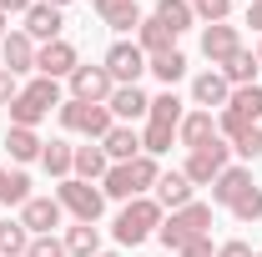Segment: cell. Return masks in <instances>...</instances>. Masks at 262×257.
I'll return each instance as SVG.
<instances>
[{"label":"cell","mask_w":262,"mask_h":257,"mask_svg":"<svg viewBox=\"0 0 262 257\" xmlns=\"http://www.w3.org/2000/svg\"><path fill=\"white\" fill-rule=\"evenodd\" d=\"M207 227H212V207L207 202H187L182 212H171V217H162V227H157V237H162V247H171V252H182L192 237H207Z\"/></svg>","instance_id":"6da1fadb"},{"label":"cell","mask_w":262,"mask_h":257,"mask_svg":"<svg viewBox=\"0 0 262 257\" xmlns=\"http://www.w3.org/2000/svg\"><path fill=\"white\" fill-rule=\"evenodd\" d=\"M162 227V207H157V197H131L126 207H121V217H116V242L121 247H136V242H146L151 232Z\"/></svg>","instance_id":"7a4b0ae2"},{"label":"cell","mask_w":262,"mask_h":257,"mask_svg":"<svg viewBox=\"0 0 262 257\" xmlns=\"http://www.w3.org/2000/svg\"><path fill=\"white\" fill-rule=\"evenodd\" d=\"M56 202H61L76 222H96L101 212H106V192L91 187V182H81V177H66L61 187H56Z\"/></svg>","instance_id":"3957f363"},{"label":"cell","mask_w":262,"mask_h":257,"mask_svg":"<svg viewBox=\"0 0 262 257\" xmlns=\"http://www.w3.org/2000/svg\"><path fill=\"white\" fill-rule=\"evenodd\" d=\"M61 126L66 131H86V136H96L106 141V131L116 126V116H111V106H91V101H61Z\"/></svg>","instance_id":"277c9868"},{"label":"cell","mask_w":262,"mask_h":257,"mask_svg":"<svg viewBox=\"0 0 262 257\" xmlns=\"http://www.w3.org/2000/svg\"><path fill=\"white\" fill-rule=\"evenodd\" d=\"M227 152H232V146H222V136L207 141V146H196L192 157H187V166H182L187 182H192V187H212V182L227 172Z\"/></svg>","instance_id":"5b68a950"},{"label":"cell","mask_w":262,"mask_h":257,"mask_svg":"<svg viewBox=\"0 0 262 257\" xmlns=\"http://www.w3.org/2000/svg\"><path fill=\"white\" fill-rule=\"evenodd\" d=\"M106 71H111V81L116 86H136L141 81V71H146V51L136 46V40H116L111 51H106Z\"/></svg>","instance_id":"8992f818"},{"label":"cell","mask_w":262,"mask_h":257,"mask_svg":"<svg viewBox=\"0 0 262 257\" xmlns=\"http://www.w3.org/2000/svg\"><path fill=\"white\" fill-rule=\"evenodd\" d=\"M111 91H116V81H111V71H106V66H76V71H71V96H76V101L106 106Z\"/></svg>","instance_id":"52a82bcc"},{"label":"cell","mask_w":262,"mask_h":257,"mask_svg":"<svg viewBox=\"0 0 262 257\" xmlns=\"http://www.w3.org/2000/svg\"><path fill=\"white\" fill-rule=\"evenodd\" d=\"M61 217H66V207L56 197H31V202L20 207V227H26L31 237H51V232L61 227Z\"/></svg>","instance_id":"ba28073f"},{"label":"cell","mask_w":262,"mask_h":257,"mask_svg":"<svg viewBox=\"0 0 262 257\" xmlns=\"http://www.w3.org/2000/svg\"><path fill=\"white\" fill-rule=\"evenodd\" d=\"M76 66H81V61H76V46H71V40H46V46H35V71L51 76V81L71 76Z\"/></svg>","instance_id":"9c48e42d"},{"label":"cell","mask_w":262,"mask_h":257,"mask_svg":"<svg viewBox=\"0 0 262 257\" xmlns=\"http://www.w3.org/2000/svg\"><path fill=\"white\" fill-rule=\"evenodd\" d=\"M237 51H242V40H237V26L217 20V26H207V31H202V56H207L212 66H227Z\"/></svg>","instance_id":"30bf717a"},{"label":"cell","mask_w":262,"mask_h":257,"mask_svg":"<svg viewBox=\"0 0 262 257\" xmlns=\"http://www.w3.org/2000/svg\"><path fill=\"white\" fill-rule=\"evenodd\" d=\"M26 35L31 40H61V10L56 5H46V0H35L31 10H26Z\"/></svg>","instance_id":"8fae6325"},{"label":"cell","mask_w":262,"mask_h":257,"mask_svg":"<svg viewBox=\"0 0 262 257\" xmlns=\"http://www.w3.org/2000/svg\"><path fill=\"white\" fill-rule=\"evenodd\" d=\"M192 101L202 106V111H212V106H227V101H232L227 76H222V71H202V76L192 81Z\"/></svg>","instance_id":"7c38bea8"},{"label":"cell","mask_w":262,"mask_h":257,"mask_svg":"<svg viewBox=\"0 0 262 257\" xmlns=\"http://www.w3.org/2000/svg\"><path fill=\"white\" fill-rule=\"evenodd\" d=\"M0 51H5V71H10V76L35 71V40H31L26 31H10L5 40H0Z\"/></svg>","instance_id":"4fadbf2b"},{"label":"cell","mask_w":262,"mask_h":257,"mask_svg":"<svg viewBox=\"0 0 262 257\" xmlns=\"http://www.w3.org/2000/svg\"><path fill=\"white\" fill-rule=\"evenodd\" d=\"M106 106H111V116L126 126V121H136V116H146V111H151V96H146L141 86H116Z\"/></svg>","instance_id":"5bb4252c"},{"label":"cell","mask_w":262,"mask_h":257,"mask_svg":"<svg viewBox=\"0 0 262 257\" xmlns=\"http://www.w3.org/2000/svg\"><path fill=\"white\" fill-rule=\"evenodd\" d=\"M187 202H192L187 172H162V177H157V207H162V212H182Z\"/></svg>","instance_id":"9a60e30c"},{"label":"cell","mask_w":262,"mask_h":257,"mask_svg":"<svg viewBox=\"0 0 262 257\" xmlns=\"http://www.w3.org/2000/svg\"><path fill=\"white\" fill-rule=\"evenodd\" d=\"M177 141H182L187 152L207 146V141H217V121H212V111H187L182 126H177Z\"/></svg>","instance_id":"2e32d148"},{"label":"cell","mask_w":262,"mask_h":257,"mask_svg":"<svg viewBox=\"0 0 262 257\" xmlns=\"http://www.w3.org/2000/svg\"><path fill=\"white\" fill-rule=\"evenodd\" d=\"M96 15L111 26V31H136V26H141L136 0H96Z\"/></svg>","instance_id":"e0dca14e"},{"label":"cell","mask_w":262,"mask_h":257,"mask_svg":"<svg viewBox=\"0 0 262 257\" xmlns=\"http://www.w3.org/2000/svg\"><path fill=\"white\" fill-rule=\"evenodd\" d=\"M257 71H262V61H257V51H237L227 66H222V76H227V86L237 91V86H257Z\"/></svg>","instance_id":"ac0fdd59"},{"label":"cell","mask_w":262,"mask_h":257,"mask_svg":"<svg viewBox=\"0 0 262 257\" xmlns=\"http://www.w3.org/2000/svg\"><path fill=\"white\" fill-rule=\"evenodd\" d=\"M111 172V157L101 152V146H76V161H71V177H81V182H101Z\"/></svg>","instance_id":"d6986e66"},{"label":"cell","mask_w":262,"mask_h":257,"mask_svg":"<svg viewBox=\"0 0 262 257\" xmlns=\"http://www.w3.org/2000/svg\"><path fill=\"white\" fill-rule=\"evenodd\" d=\"M247 187H252V172H247V166H227V172H222V177L212 182V202L232 207V202L247 192Z\"/></svg>","instance_id":"ffe728a7"},{"label":"cell","mask_w":262,"mask_h":257,"mask_svg":"<svg viewBox=\"0 0 262 257\" xmlns=\"http://www.w3.org/2000/svg\"><path fill=\"white\" fill-rule=\"evenodd\" d=\"M101 152H106L111 161H131V157H141V136H136L131 126H121V121H116V126L106 131V141H101Z\"/></svg>","instance_id":"44dd1931"},{"label":"cell","mask_w":262,"mask_h":257,"mask_svg":"<svg viewBox=\"0 0 262 257\" xmlns=\"http://www.w3.org/2000/svg\"><path fill=\"white\" fill-rule=\"evenodd\" d=\"M5 152H10V161H40L46 141H40L31 126H10L5 131Z\"/></svg>","instance_id":"7402d4cb"},{"label":"cell","mask_w":262,"mask_h":257,"mask_svg":"<svg viewBox=\"0 0 262 257\" xmlns=\"http://www.w3.org/2000/svg\"><path fill=\"white\" fill-rule=\"evenodd\" d=\"M171 40H177V35L166 31L162 20H157V15H151V20H141V26H136V46H141V51H146V61H151V56H162V51H177V46H171Z\"/></svg>","instance_id":"603a6c76"},{"label":"cell","mask_w":262,"mask_h":257,"mask_svg":"<svg viewBox=\"0 0 262 257\" xmlns=\"http://www.w3.org/2000/svg\"><path fill=\"white\" fill-rule=\"evenodd\" d=\"M157 20H162L171 35H182L196 20V10H192V0H157Z\"/></svg>","instance_id":"cb8c5ba5"},{"label":"cell","mask_w":262,"mask_h":257,"mask_svg":"<svg viewBox=\"0 0 262 257\" xmlns=\"http://www.w3.org/2000/svg\"><path fill=\"white\" fill-rule=\"evenodd\" d=\"M66 252H71V257H96L101 252L96 222H76V227H71V232H66Z\"/></svg>","instance_id":"d4e9b609"},{"label":"cell","mask_w":262,"mask_h":257,"mask_svg":"<svg viewBox=\"0 0 262 257\" xmlns=\"http://www.w3.org/2000/svg\"><path fill=\"white\" fill-rule=\"evenodd\" d=\"M222 111H237L242 121H252V126H257V121H262V86H237Z\"/></svg>","instance_id":"484cf974"},{"label":"cell","mask_w":262,"mask_h":257,"mask_svg":"<svg viewBox=\"0 0 262 257\" xmlns=\"http://www.w3.org/2000/svg\"><path fill=\"white\" fill-rule=\"evenodd\" d=\"M182 116H187V111H182V96H177L171 86H166L162 96H151V111H146V121H162V126H182Z\"/></svg>","instance_id":"4316f807"},{"label":"cell","mask_w":262,"mask_h":257,"mask_svg":"<svg viewBox=\"0 0 262 257\" xmlns=\"http://www.w3.org/2000/svg\"><path fill=\"white\" fill-rule=\"evenodd\" d=\"M146 71H151L157 81L171 86V81H182V76H187V56H182V51H162V56H151V61H146Z\"/></svg>","instance_id":"83f0119b"},{"label":"cell","mask_w":262,"mask_h":257,"mask_svg":"<svg viewBox=\"0 0 262 257\" xmlns=\"http://www.w3.org/2000/svg\"><path fill=\"white\" fill-rule=\"evenodd\" d=\"M71 161H76V146H66V141H46V152H40V166L51 172V177H71Z\"/></svg>","instance_id":"f1b7e54d"},{"label":"cell","mask_w":262,"mask_h":257,"mask_svg":"<svg viewBox=\"0 0 262 257\" xmlns=\"http://www.w3.org/2000/svg\"><path fill=\"white\" fill-rule=\"evenodd\" d=\"M31 252V232L20 222H0V257H26Z\"/></svg>","instance_id":"f546056e"},{"label":"cell","mask_w":262,"mask_h":257,"mask_svg":"<svg viewBox=\"0 0 262 257\" xmlns=\"http://www.w3.org/2000/svg\"><path fill=\"white\" fill-rule=\"evenodd\" d=\"M171 141H177V126L146 121V131H141V152H146V157H162V152H171Z\"/></svg>","instance_id":"4dcf8cb0"},{"label":"cell","mask_w":262,"mask_h":257,"mask_svg":"<svg viewBox=\"0 0 262 257\" xmlns=\"http://www.w3.org/2000/svg\"><path fill=\"white\" fill-rule=\"evenodd\" d=\"M40 116H46V106H40L31 91H20V96L10 101V126H31V131H35V121H40Z\"/></svg>","instance_id":"1f68e13d"},{"label":"cell","mask_w":262,"mask_h":257,"mask_svg":"<svg viewBox=\"0 0 262 257\" xmlns=\"http://www.w3.org/2000/svg\"><path fill=\"white\" fill-rule=\"evenodd\" d=\"M0 202H5V207H26V202H31V177H26V172H10Z\"/></svg>","instance_id":"d6a6232c"},{"label":"cell","mask_w":262,"mask_h":257,"mask_svg":"<svg viewBox=\"0 0 262 257\" xmlns=\"http://www.w3.org/2000/svg\"><path fill=\"white\" fill-rule=\"evenodd\" d=\"M232 212H237V222H257V217H262V187H257V182L232 202Z\"/></svg>","instance_id":"836d02e7"},{"label":"cell","mask_w":262,"mask_h":257,"mask_svg":"<svg viewBox=\"0 0 262 257\" xmlns=\"http://www.w3.org/2000/svg\"><path fill=\"white\" fill-rule=\"evenodd\" d=\"M26 91H31V96L40 101L46 111H51V106H61V81H51V76H40V81H31Z\"/></svg>","instance_id":"e575fe53"},{"label":"cell","mask_w":262,"mask_h":257,"mask_svg":"<svg viewBox=\"0 0 262 257\" xmlns=\"http://www.w3.org/2000/svg\"><path fill=\"white\" fill-rule=\"evenodd\" d=\"M192 10H196V20H207V26H217V20H227L232 0H192Z\"/></svg>","instance_id":"d590c367"},{"label":"cell","mask_w":262,"mask_h":257,"mask_svg":"<svg viewBox=\"0 0 262 257\" xmlns=\"http://www.w3.org/2000/svg\"><path fill=\"white\" fill-rule=\"evenodd\" d=\"M232 152L242 161H252V157H262V126H252V131H242L237 141H232Z\"/></svg>","instance_id":"8d00e7d4"},{"label":"cell","mask_w":262,"mask_h":257,"mask_svg":"<svg viewBox=\"0 0 262 257\" xmlns=\"http://www.w3.org/2000/svg\"><path fill=\"white\" fill-rule=\"evenodd\" d=\"M242 131H252V121H242L237 111H222V116H217V136H227V141H237Z\"/></svg>","instance_id":"74e56055"},{"label":"cell","mask_w":262,"mask_h":257,"mask_svg":"<svg viewBox=\"0 0 262 257\" xmlns=\"http://www.w3.org/2000/svg\"><path fill=\"white\" fill-rule=\"evenodd\" d=\"M26 257H66V242H56V237H31V252Z\"/></svg>","instance_id":"f35d334b"},{"label":"cell","mask_w":262,"mask_h":257,"mask_svg":"<svg viewBox=\"0 0 262 257\" xmlns=\"http://www.w3.org/2000/svg\"><path fill=\"white\" fill-rule=\"evenodd\" d=\"M15 96H20V86H15V76H10V71L0 66V106H10Z\"/></svg>","instance_id":"ab89813d"},{"label":"cell","mask_w":262,"mask_h":257,"mask_svg":"<svg viewBox=\"0 0 262 257\" xmlns=\"http://www.w3.org/2000/svg\"><path fill=\"white\" fill-rule=\"evenodd\" d=\"M177 257H212V237H192V242H187Z\"/></svg>","instance_id":"60d3db41"},{"label":"cell","mask_w":262,"mask_h":257,"mask_svg":"<svg viewBox=\"0 0 262 257\" xmlns=\"http://www.w3.org/2000/svg\"><path fill=\"white\" fill-rule=\"evenodd\" d=\"M217 257H257V252H252L247 242H237V237H232V242H222V247H217Z\"/></svg>","instance_id":"b9f144b4"},{"label":"cell","mask_w":262,"mask_h":257,"mask_svg":"<svg viewBox=\"0 0 262 257\" xmlns=\"http://www.w3.org/2000/svg\"><path fill=\"white\" fill-rule=\"evenodd\" d=\"M35 0H0V15H26Z\"/></svg>","instance_id":"7bdbcfd3"},{"label":"cell","mask_w":262,"mask_h":257,"mask_svg":"<svg viewBox=\"0 0 262 257\" xmlns=\"http://www.w3.org/2000/svg\"><path fill=\"white\" fill-rule=\"evenodd\" d=\"M247 26H252V31H262V0H252V10H247Z\"/></svg>","instance_id":"ee69618b"},{"label":"cell","mask_w":262,"mask_h":257,"mask_svg":"<svg viewBox=\"0 0 262 257\" xmlns=\"http://www.w3.org/2000/svg\"><path fill=\"white\" fill-rule=\"evenodd\" d=\"M5 177H10V172H5V166H0V192H5Z\"/></svg>","instance_id":"f6af8a7d"},{"label":"cell","mask_w":262,"mask_h":257,"mask_svg":"<svg viewBox=\"0 0 262 257\" xmlns=\"http://www.w3.org/2000/svg\"><path fill=\"white\" fill-rule=\"evenodd\" d=\"M46 5H56V10H61V5H66V0H46Z\"/></svg>","instance_id":"bcb514c9"},{"label":"cell","mask_w":262,"mask_h":257,"mask_svg":"<svg viewBox=\"0 0 262 257\" xmlns=\"http://www.w3.org/2000/svg\"><path fill=\"white\" fill-rule=\"evenodd\" d=\"M0 40H5V15H0Z\"/></svg>","instance_id":"7dc6e473"},{"label":"cell","mask_w":262,"mask_h":257,"mask_svg":"<svg viewBox=\"0 0 262 257\" xmlns=\"http://www.w3.org/2000/svg\"><path fill=\"white\" fill-rule=\"evenodd\" d=\"M96 257H116V252H96Z\"/></svg>","instance_id":"c3c4849f"},{"label":"cell","mask_w":262,"mask_h":257,"mask_svg":"<svg viewBox=\"0 0 262 257\" xmlns=\"http://www.w3.org/2000/svg\"><path fill=\"white\" fill-rule=\"evenodd\" d=\"M257 61H262V46H257Z\"/></svg>","instance_id":"681fc988"},{"label":"cell","mask_w":262,"mask_h":257,"mask_svg":"<svg viewBox=\"0 0 262 257\" xmlns=\"http://www.w3.org/2000/svg\"><path fill=\"white\" fill-rule=\"evenodd\" d=\"M257 257H262V252H257Z\"/></svg>","instance_id":"f907efd6"}]
</instances>
